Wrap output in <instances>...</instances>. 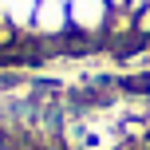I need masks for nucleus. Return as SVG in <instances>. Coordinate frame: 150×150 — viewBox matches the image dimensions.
<instances>
[{
  "label": "nucleus",
  "instance_id": "obj_2",
  "mask_svg": "<svg viewBox=\"0 0 150 150\" xmlns=\"http://www.w3.org/2000/svg\"><path fill=\"white\" fill-rule=\"evenodd\" d=\"M40 28H47V32L63 28V4L59 0H44V4H40Z\"/></svg>",
  "mask_w": 150,
  "mask_h": 150
},
{
  "label": "nucleus",
  "instance_id": "obj_3",
  "mask_svg": "<svg viewBox=\"0 0 150 150\" xmlns=\"http://www.w3.org/2000/svg\"><path fill=\"white\" fill-rule=\"evenodd\" d=\"M122 91H150V79H122Z\"/></svg>",
  "mask_w": 150,
  "mask_h": 150
},
{
  "label": "nucleus",
  "instance_id": "obj_1",
  "mask_svg": "<svg viewBox=\"0 0 150 150\" xmlns=\"http://www.w3.org/2000/svg\"><path fill=\"white\" fill-rule=\"evenodd\" d=\"M75 16H79L83 28H99V24L107 20V4L103 0H79V4H75Z\"/></svg>",
  "mask_w": 150,
  "mask_h": 150
}]
</instances>
